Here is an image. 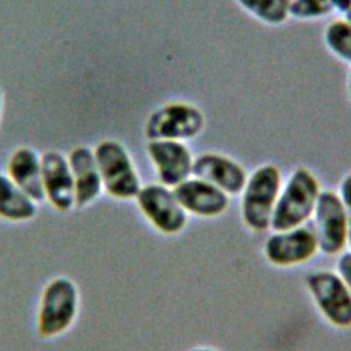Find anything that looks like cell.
Instances as JSON below:
<instances>
[{
  "label": "cell",
  "instance_id": "obj_21",
  "mask_svg": "<svg viewBox=\"0 0 351 351\" xmlns=\"http://www.w3.org/2000/svg\"><path fill=\"white\" fill-rule=\"evenodd\" d=\"M339 199L346 210V214H347V218L350 221V225H351V174L346 176L340 184V188H339Z\"/></svg>",
  "mask_w": 351,
  "mask_h": 351
},
{
  "label": "cell",
  "instance_id": "obj_23",
  "mask_svg": "<svg viewBox=\"0 0 351 351\" xmlns=\"http://www.w3.org/2000/svg\"><path fill=\"white\" fill-rule=\"evenodd\" d=\"M344 15H346V21H347L348 23H351V8H350Z\"/></svg>",
  "mask_w": 351,
  "mask_h": 351
},
{
  "label": "cell",
  "instance_id": "obj_6",
  "mask_svg": "<svg viewBox=\"0 0 351 351\" xmlns=\"http://www.w3.org/2000/svg\"><path fill=\"white\" fill-rule=\"evenodd\" d=\"M311 218L318 251L325 255L343 252L351 225L339 195L333 191H321Z\"/></svg>",
  "mask_w": 351,
  "mask_h": 351
},
{
  "label": "cell",
  "instance_id": "obj_5",
  "mask_svg": "<svg viewBox=\"0 0 351 351\" xmlns=\"http://www.w3.org/2000/svg\"><path fill=\"white\" fill-rule=\"evenodd\" d=\"M304 282L318 311L330 325L339 329L351 328V293L336 271H310Z\"/></svg>",
  "mask_w": 351,
  "mask_h": 351
},
{
  "label": "cell",
  "instance_id": "obj_19",
  "mask_svg": "<svg viewBox=\"0 0 351 351\" xmlns=\"http://www.w3.org/2000/svg\"><path fill=\"white\" fill-rule=\"evenodd\" d=\"M324 38L326 47L335 56L351 63V23L346 19L332 22L328 25Z\"/></svg>",
  "mask_w": 351,
  "mask_h": 351
},
{
  "label": "cell",
  "instance_id": "obj_1",
  "mask_svg": "<svg viewBox=\"0 0 351 351\" xmlns=\"http://www.w3.org/2000/svg\"><path fill=\"white\" fill-rule=\"evenodd\" d=\"M80 311L77 284L58 276L44 287L37 310V333L43 339H53L66 333L75 322Z\"/></svg>",
  "mask_w": 351,
  "mask_h": 351
},
{
  "label": "cell",
  "instance_id": "obj_9",
  "mask_svg": "<svg viewBox=\"0 0 351 351\" xmlns=\"http://www.w3.org/2000/svg\"><path fill=\"white\" fill-rule=\"evenodd\" d=\"M318 244L313 228L306 223L285 230H274L263 244L266 261L277 267H292L313 259Z\"/></svg>",
  "mask_w": 351,
  "mask_h": 351
},
{
  "label": "cell",
  "instance_id": "obj_12",
  "mask_svg": "<svg viewBox=\"0 0 351 351\" xmlns=\"http://www.w3.org/2000/svg\"><path fill=\"white\" fill-rule=\"evenodd\" d=\"M173 192L185 213L199 218L219 217L229 207V195L195 176L174 186Z\"/></svg>",
  "mask_w": 351,
  "mask_h": 351
},
{
  "label": "cell",
  "instance_id": "obj_15",
  "mask_svg": "<svg viewBox=\"0 0 351 351\" xmlns=\"http://www.w3.org/2000/svg\"><path fill=\"white\" fill-rule=\"evenodd\" d=\"M7 176L37 204L45 202L41 156L36 149L30 147L16 148L8 158Z\"/></svg>",
  "mask_w": 351,
  "mask_h": 351
},
{
  "label": "cell",
  "instance_id": "obj_8",
  "mask_svg": "<svg viewBox=\"0 0 351 351\" xmlns=\"http://www.w3.org/2000/svg\"><path fill=\"white\" fill-rule=\"evenodd\" d=\"M144 218L163 234H177L184 230L188 214L177 200L173 188L154 182L143 185L134 197Z\"/></svg>",
  "mask_w": 351,
  "mask_h": 351
},
{
  "label": "cell",
  "instance_id": "obj_24",
  "mask_svg": "<svg viewBox=\"0 0 351 351\" xmlns=\"http://www.w3.org/2000/svg\"><path fill=\"white\" fill-rule=\"evenodd\" d=\"M347 245L350 247V251H351V228H350V232H348V239H347Z\"/></svg>",
  "mask_w": 351,
  "mask_h": 351
},
{
  "label": "cell",
  "instance_id": "obj_14",
  "mask_svg": "<svg viewBox=\"0 0 351 351\" xmlns=\"http://www.w3.org/2000/svg\"><path fill=\"white\" fill-rule=\"evenodd\" d=\"M67 159L74 178L75 207H88L104 192L95 152L86 145H78L70 151Z\"/></svg>",
  "mask_w": 351,
  "mask_h": 351
},
{
  "label": "cell",
  "instance_id": "obj_20",
  "mask_svg": "<svg viewBox=\"0 0 351 351\" xmlns=\"http://www.w3.org/2000/svg\"><path fill=\"white\" fill-rule=\"evenodd\" d=\"M336 274L351 293V251H343L339 254L336 263Z\"/></svg>",
  "mask_w": 351,
  "mask_h": 351
},
{
  "label": "cell",
  "instance_id": "obj_25",
  "mask_svg": "<svg viewBox=\"0 0 351 351\" xmlns=\"http://www.w3.org/2000/svg\"><path fill=\"white\" fill-rule=\"evenodd\" d=\"M1 110H3V93L0 89V115H1Z\"/></svg>",
  "mask_w": 351,
  "mask_h": 351
},
{
  "label": "cell",
  "instance_id": "obj_22",
  "mask_svg": "<svg viewBox=\"0 0 351 351\" xmlns=\"http://www.w3.org/2000/svg\"><path fill=\"white\" fill-rule=\"evenodd\" d=\"M192 351H218L213 347H206V346H200V347H195Z\"/></svg>",
  "mask_w": 351,
  "mask_h": 351
},
{
  "label": "cell",
  "instance_id": "obj_4",
  "mask_svg": "<svg viewBox=\"0 0 351 351\" xmlns=\"http://www.w3.org/2000/svg\"><path fill=\"white\" fill-rule=\"evenodd\" d=\"M93 152L104 192L117 200L134 199L143 185L128 149L117 140H103Z\"/></svg>",
  "mask_w": 351,
  "mask_h": 351
},
{
  "label": "cell",
  "instance_id": "obj_16",
  "mask_svg": "<svg viewBox=\"0 0 351 351\" xmlns=\"http://www.w3.org/2000/svg\"><path fill=\"white\" fill-rule=\"evenodd\" d=\"M38 204L32 200L7 174L0 173V219L26 222L37 215Z\"/></svg>",
  "mask_w": 351,
  "mask_h": 351
},
{
  "label": "cell",
  "instance_id": "obj_2",
  "mask_svg": "<svg viewBox=\"0 0 351 351\" xmlns=\"http://www.w3.org/2000/svg\"><path fill=\"white\" fill-rule=\"evenodd\" d=\"M319 182L314 173L306 167H298L281 186L271 217V230H285L304 225L313 215Z\"/></svg>",
  "mask_w": 351,
  "mask_h": 351
},
{
  "label": "cell",
  "instance_id": "obj_10",
  "mask_svg": "<svg viewBox=\"0 0 351 351\" xmlns=\"http://www.w3.org/2000/svg\"><path fill=\"white\" fill-rule=\"evenodd\" d=\"M147 154L155 167L159 184L174 188L192 176L193 158L182 141L149 140Z\"/></svg>",
  "mask_w": 351,
  "mask_h": 351
},
{
  "label": "cell",
  "instance_id": "obj_13",
  "mask_svg": "<svg viewBox=\"0 0 351 351\" xmlns=\"http://www.w3.org/2000/svg\"><path fill=\"white\" fill-rule=\"evenodd\" d=\"M192 176L215 185L229 196L241 193L248 177L239 162L214 152H206L193 159Z\"/></svg>",
  "mask_w": 351,
  "mask_h": 351
},
{
  "label": "cell",
  "instance_id": "obj_3",
  "mask_svg": "<svg viewBox=\"0 0 351 351\" xmlns=\"http://www.w3.org/2000/svg\"><path fill=\"white\" fill-rule=\"evenodd\" d=\"M281 182V171L273 163L259 166L247 177L240 210L241 219L250 230L262 233L270 229Z\"/></svg>",
  "mask_w": 351,
  "mask_h": 351
},
{
  "label": "cell",
  "instance_id": "obj_7",
  "mask_svg": "<svg viewBox=\"0 0 351 351\" xmlns=\"http://www.w3.org/2000/svg\"><path fill=\"white\" fill-rule=\"evenodd\" d=\"M204 128L203 112L188 103L173 101L156 108L147 119L148 140L184 141L196 137Z\"/></svg>",
  "mask_w": 351,
  "mask_h": 351
},
{
  "label": "cell",
  "instance_id": "obj_17",
  "mask_svg": "<svg viewBox=\"0 0 351 351\" xmlns=\"http://www.w3.org/2000/svg\"><path fill=\"white\" fill-rule=\"evenodd\" d=\"M288 15L296 19H314L330 12L346 14L351 0H287Z\"/></svg>",
  "mask_w": 351,
  "mask_h": 351
},
{
  "label": "cell",
  "instance_id": "obj_18",
  "mask_svg": "<svg viewBox=\"0 0 351 351\" xmlns=\"http://www.w3.org/2000/svg\"><path fill=\"white\" fill-rule=\"evenodd\" d=\"M237 3L248 14L267 25H280L289 16L287 0H237Z\"/></svg>",
  "mask_w": 351,
  "mask_h": 351
},
{
  "label": "cell",
  "instance_id": "obj_26",
  "mask_svg": "<svg viewBox=\"0 0 351 351\" xmlns=\"http://www.w3.org/2000/svg\"><path fill=\"white\" fill-rule=\"evenodd\" d=\"M348 93H350V97H351V73H350V77H348Z\"/></svg>",
  "mask_w": 351,
  "mask_h": 351
},
{
  "label": "cell",
  "instance_id": "obj_11",
  "mask_svg": "<svg viewBox=\"0 0 351 351\" xmlns=\"http://www.w3.org/2000/svg\"><path fill=\"white\" fill-rule=\"evenodd\" d=\"M43 188L45 200L59 213H69L75 207L74 178L64 154L51 149L41 155Z\"/></svg>",
  "mask_w": 351,
  "mask_h": 351
}]
</instances>
